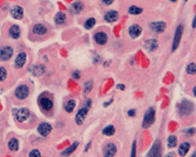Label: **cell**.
Listing matches in <instances>:
<instances>
[{
    "mask_svg": "<svg viewBox=\"0 0 196 157\" xmlns=\"http://www.w3.org/2000/svg\"><path fill=\"white\" fill-rule=\"evenodd\" d=\"M128 13L131 15H137V14H141L142 13V8L141 7H137V6H131L128 8Z\"/></svg>",
    "mask_w": 196,
    "mask_h": 157,
    "instance_id": "24",
    "label": "cell"
},
{
    "mask_svg": "<svg viewBox=\"0 0 196 157\" xmlns=\"http://www.w3.org/2000/svg\"><path fill=\"white\" fill-rule=\"evenodd\" d=\"M193 27L195 28V17H194V20H193Z\"/></svg>",
    "mask_w": 196,
    "mask_h": 157,
    "instance_id": "40",
    "label": "cell"
},
{
    "mask_svg": "<svg viewBox=\"0 0 196 157\" xmlns=\"http://www.w3.org/2000/svg\"><path fill=\"white\" fill-rule=\"evenodd\" d=\"M78 144H79L78 142H74V143H73V145L68 147L66 150H64L61 155H62V156H68V155H70V154H72V153H73V151H74V150L78 148Z\"/></svg>",
    "mask_w": 196,
    "mask_h": 157,
    "instance_id": "23",
    "label": "cell"
},
{
    "mask_svg": "<svg viewBox=\"0 0 196 157\" xmlns=\"http://www.w3.org/2000/svg\"><path fill=\"white\" fill-rule=\"evenodd\" d=\"M28 116H30V110L26 109V108H23V109H20V110L18 111V114H17V120H18L19 122H24V121H26V120L28 119Z\"/></svg>",
    "mask_w": 196,
    "mask_h": 157,
    "instance_id": "15",
    "label": "cell"
},
{
    "mask_svg": "<svg viewBox=\"0 0 196 157\" xmlns=\"http://www.w3.org/2000/svg\"><path fill=\"white\" fill-rule=\"evenodd\" d=\"M12 55H13V48L11 46H5L0 49V60L7 61L12 58Z\"/></svg>",
    "mask_w": 196,
    "mask_h": 157,
    "instance_id": "3",
    "label": "cell"
},
{
    "mask_svg": "<svg viewBox=\"0 0 196 157\" xmlns=\"http://www.w3.org/2000/svg\"><path fill=\"white\" fill-rule=\"evenodd\" d=\"M146 47H147L148 51L154 52V51L158 48V41L154 40V39H150V40H148V41L146 42Z\"/></svg>",
    "mask_w": 196,
    "mask_h": 157,
    "instance_id": "20",
    "label": "cell"
},
{
    "mask_svg": "<svg viewBox=\"0 0 196 157\" xmlns=\"http://www.w3.org/2000/svg\"><path fill=\"white\" fill-rule=\"evenodd\" d=\"M87 113H88V107L86 106L85 108H81V109L79 110V113L76 114L75 121H76V123H78L79 126H81V124L83 123V121H85V119H86V115H87Z\"/></svg>",
    "mask_w": 196,
    "mask_h": 157,
    "instance_id": "7",
    "label": "cell"
},
{
    "mask_svg": "<svg viewBox=\"0 0 196 157\" xmlns=\"http://www.w3.org/2000/svg\"><path fill=\"white\" fill-rule=\"evenodd\" d=\"M131 157H135V142L133 143V148H131Z\"/></svg>",
    "mask_w": 196,
    "mask_h": 157,
    "instance_id": "35",
    "label": "cell"
},
{
    "mask_svg": "<svg viewBox=\"0 0 196 157\" xmlns=\"http://www.w3.org/2000/svg\"><path fill=\"white\" fill-rule=\"evenodd\" d=\"M166 27H167V25L164 21H155V22L150 24V28L155 33H163Z\"/></svg>",
    "mask_w": 196,
    "mask_h": 157,
    "instance_id": "8",
    "label": "cell"
},
{
    "mask_svg": "<svg viewBox=\"0 0 196 157\" xmlns=\"http://www.w3.org/2000/svg\"><path fill=\"white\" fill-rule=\"evenodd\" d=\"M196 72V64L194 62L190 63V64H188V67H187V73L188 74H190V75H194Z\"/></svg>",
    "mask_w": 196,
    "mask_h": 157,
    "instance_id": "30",
    "label": "cell"
},
{
    "mask_svg": "<svg viewBox=\"0 0 196 157\" xmlns=\"http://www.w3.org/2000/svg\"><path fill=\"white\" fill-rule=\"evenodd\" d=\"M8 34H9V36L12 39H19V36H20V28H19V26H17V25L11 26V28L8 31Z\"/></svg>",
    "mask_w": 196,
    "mask_h": 157,
    "instance_id": "17",
    "label": "cell"
},
{
    "mask_svg": "<svg viewBox=\"0 0 196 157\" xmlns=\"http://www.w3.org/2000/svg\"><path fill=\"white\" fill-rule=\"evenodd\" d=\"M82 9H83V4H82V2H80V1L74 2V4L70 6V12H72V13H74V14H79Z\"/></svg>",
    "mask_w": 196,
    "mask_h": 157,
    "instance_id": "18",
    "label": "cell"
},
{
    "mask_svg": "<svg viewBox=\"0 0 196 157\" xmlns=\"http://www.w3.org/2000/svg\"><path fill=\"white\" fill-rule=\"evenodd\" d=\"M94 40L98 45H106L107 41H108V35L105 33V32H97L95 35H94Z\"/></svg>",
    "mask_w": 196,
    "mask_h": 157,
    "instance_id": "5",
    "label": "cell"
},
{
    "mask_svg": "<svg viewBox=\"0 0 196 157\" xmlns=\"http://www.w3.org/2000/svg\"><path fill=\"white\" fill-rule=\"evenodd\" d=\"M30 157H41V154H40L39 150L34 149V150H32V151L30 153Z\"/></svg>",
    "mask_w": 196,
    "mask_h": 157,
    "instance_id": "32",
    "label": "cell"
},
{
    "mask_svg": "<svg viewBox=\"0 0 196 157\" xmlns=\"http://www.w3.org/2000/svg\"><path fill=\"white\" fill-rule=\"evenodd\" d=\"M118 88H120L121 90H123V89H125V86H123V85H118Z\"/></svg>",
    "mask_w": 196,
    "mask_h": 157,
    "instance_id": "39",
    "label": "cell"
},
{
    "mask_svg": "<svg viewBox=\"0 0 196 157\" xmlns=\"http://www.w3.org/2000/svg\"><path fill=\"white\" fill-rule=\"evenodd\" d=\"M8 148H9V150H12V151H17V150L19 149V142H18V140H17V138H12V140L8 142Z\"/></svg>",
    "mask_w": 196,
    "mask_h": 157,
    "instance_id": "22",
    "label": "cell"
},
{
    "mask_svg": "<svg viewBox=\"0 0 196 157\" xmlns=\"http://www.w3.org/2000/svg\"><path fill=\"white\" fill-rule=\"evenodd\" d=\"M54 21H55L57 25H62V24H65L66 14L65 13H58V14L55 15V18H54Z\"/></svg>",
    "mask_w": 196,
    "mask_h": 157,
    "instance_id": "21",
    "label": "cell"
},
{
    "mask_svg": "<svg viewBox=\"0 0 196 157\" xmlns=\"http://www.w3.org/2000/svg\"><path fill=\"white\" fill-rule=\"evenodd\" d=\"M166 157H176V156H175V154H174V153H169V154H168Z\"/></svg>",
    "mask_w": 196,
    "mask_h": 157,
    "instance_id": "38",
    "label": "cell"
},
{
    "mask_svg": "<svg viewBox=\"0 0 196 157\" xmlns=\"http://www.w3.org/2000/svg\"><path fill=\"white\" fill-rule=\"evenodd\" d=\"M92 86H93V82L88 81V82L86 83V86H85V93H88V92L92 89Z\"/></svg>",
    "mask_w": 196,
    "mask_h": 157,
    "instance_id": "33",
    "label": "cell"
},
{
    "mask_svg": "<svg viewBox=\"0 0 196 157\" xmlns=\"http://www.w3.org/2000/svg\"><path fill=\"white\" fill-rule=\"evenodd\" d=\"M38 131H39L40 135L47 136V135L52 131V126H51L49 123H41V124L39 126V128H38Z\"/></svg>",
    "mask_w": 196,
    "mask_h": 157,
    "instance_id": "14",
    "label": "cell"
},
{
    "mask_svg": "<svg viewBox=\"0 0 196 157\" xmlns=\"http://www.w3.org/2000/svg\"><path fill=\"white\" fill-rule=\"evenodd\" d=\"M11 15H12V18H14L15 20L23 19V17H24V9H23L20 6H14V7L11 9Z\"/></svg>",
    "mask_w": 196,
    "mask_h": 157,
    "instance_id": "11",
    "label": "cell"
},
{
    "mask_svg": "<svg viewBox=\"0 0 196 157\" xmlns=\"http://www.w3.org/2000/svg\"><path fill=\"white\" fill-rule=\"evenodd\" d=\"M102 132H103V135H106V136H112V135L115 134V128L113 126H108L102 130Z\"/></svg>",
    "mask_w": 196,
    "mask_h": 157,
    "instance_id": "26",
    "label": "cell"
},
{
    "mask_svg": "<svg viewBox=\"0 0 196 157\" xmlns=\"http://www.w3.org/2000/svg\"><path fill=\"white\" fill-rule=\"evenodd\" d=\"M73 77H74L75 80H79V73H78V72H75V73H73Z\"/></svg>",
    "mask_w": 196,
    "mask_h": 157,
    "instance_id": "36",
    "label": "cell"
},
{
    "mask_svg": "<svg viewBox=\"0 0 196 157\" xmlns=\"http://www.w3.org/2000/svg\"><path fill=\"white\" fill-rule=\"evenodd\" d=\"M182 32H183V26H182V25H180V26L176 28L175 35H174V41H173V47H171V49H173V51H175V49L179 47V43H180L181 36H182Z\"/></svg>",
    "mask_w": 196,
    "mask_h": 157,
    "instance_id": "4",
    "label": "cell"
},
{
    "mask_svg": "<svg viewBox=\"0 0 196 157\" xmlns=\"http://www.w3.org/2000/svg\"><path fill=\"white\" fill-rule=\"evenodd\" d=\"M102 2H103V5L109 6V5H112V4L114 2V0H102Z\"/></svg>",
    "mask_w": 196,
    "mask_h": 157,
    "instance_id": "34",
    "label": "cell"
},
{
    "mask_svg": "<svg viewBox=\"0 0 196 157\" xmlns=\"http://www.w3.org/2000/svg\"><path fill=\"white\" fill-rule=\"evenodd\" d=\"M30 94V88L26 85H21L15 89V96L19 100H25Z\"/></svg>",
    "mask_w": 196,
    "mask_h": 157,
    "instance_id": "2",
    "label": "cell"
},
{
    "mask_svg": "<svg viewBox=\"0 0 196 157\" xmlns=\"http://www.w3.org/2000/svg\"><path fill=\"white\" fill-rule=\"evenodd\" d=\"M170 1H171V2H175V1H176V0H170Z\"/></svg>",
    "mask_w": 196,
    "mask_h": 157,
    "instance_id": "41",
    "label": "cell"
},
{
    "mask_svg": "<svg viewBox=\"0 0 196 157\" xmlns=\"http://www.w3.org/2000/svg\"><path fill=\"white\" fill-rule=\"evenodd\" d=\"M44 72H45V68H44L42 66H35V67H34V70H33V74L36 75V76H39V75H41Z\"/></svg>",
    "mask_w": 196,
    "mask_h": 157,
    "instance_id": "29",
    "label": "cell"
},
{
    "mask_svg": "<svg viewBox=\"0 0 196 157\" xmlns=\"http://www.w3.org/2000/svg\"><path fill=\"white\" fill-rule=\"evenodd\" d=\"M26 59H27V55H26V53H20L17 58H15V67L17 68H21V67H24L25 66V63H26Z\"/></svg>",
    "mask_w": 196,
    "mask_h": 157,
    "instance_id": "16",
    "label": "cell"
},
{
    "mask_svg": "<svg viewBox=\"0 0 196 157\" xmlns=\"http://www.w3.org/2000/svg\"><path fill=\"white\" fill-rule=\"evenodd\" d=\"M128 115H129V116H134V115H135V110H134V109H133V110H129V111H128Z\"/></svg>",
    "mask_w": 196,
    "mask_h": 157,
    "instance_id": "37",
    "label": "cell"
},
{
    "mask_svg": "<svg viewBox=\"0 0 196 157\" xmlns=\"http://www.w3.org/2000/svg\"><path fill=\"white\" fill-rule=\"evenodd\" d=\"M95 22H97V20H95L94 18H89V19L86 20V22H85V27H86L87 30H91V28H93V27L95 26Z\"/></svg>",
    "mask_w": 196,
    "mask_h": 157,
    "instance_id": "27",
    "label": "cell"
},
{
    "mask_svg": "<svg viewBox=\"0 0 196 157\" xmlns=\"http://www.w3.org/2000/svg\"><path fill=\"white\" fill-rule=\"evenodd\" d=\"M116 154V147L113 143H108L103 148V156L105 157H113Z\"/></svg>",
    "mask_w": 196,
    "mask_h": 157,
    "instance_id": "6",
    "label": "cell"
},
{
    "mask_svg": "<svg viewBox=\"0 0 196 157\" xmlns=\"http://www.w3.org/2000/svg\"><path fill=\"white\" fill-rule=\"evenodd\" d=\"M128 33H129L131 39H136V38H139V36L141 35V33H142V27H141L140 25H133V26H131V27L128 28Z\"/></svg>",
    "mask_w": 196,
    "mask_h": 157,
    "instance_id": "9",
    "label": "cell"
},
{
    "mask_svg": "<svg viewBox=\"0 0 196 157\" xmlns=\"http://www.w3.org/2000/svg\"><path fill=\"white\" fill-rule=\"evenodd\" d=\"M189 149H190V144L189 143H182L181 145H180V148H179V154L181 155V156H186L187 154H188V151H189Z\"/></svg>",
    "mask_w": 196,
    "mask_h": 157,
    "instance_id": "19",
    "label": "cell"
},
{
    "mask_svg": "<svg viewBox=\"0 0 196 157\" xmlns=\"http://www.w3.org/2000/svg\"><path fill=\"white\" fill-rule=\"evenodd\" d=\"M176 142H177L176 136L171 135V136L168 137V147H169V148H174V147L176 145Z\"/></svg>",
    "mask_w": 196,
    "mask_h": 157,
    "instance_id": "28",
    "label": "cell"
},
{
    "mask_svg": "<svg viewBox=\"0 0 196 157\" xmlns=\"http://www.w3.org/2000/svg\"><path fill=\"white\" fill-rule=\"evenodd\" d=\"M155 121V111L153 108H149L146 114H144V119H143V128H148L150 127Z\"/></svg>",
    "mask_w": 196,
    "mask_h": 157,
    "instance_id": "1",
    "label": "cell"
},
{
    "mask_svg": "<svg viewBox=\"0 0 196 157\" xmlns=\"http://www.w3.org/2000/svg\"><path fill=\"white\" fill-rule=\"evenodd\" d=\"M32 31L34 34H36V35H45V34H47V27L45 26V25H42V24H36V25H34L32 28Z\"/></svg>",
    "mask_w": 196,
    "mask_h": 157,
    "instance_id": "12",
    "label": "cell"
},
{
    "mask_svg": "<svg viewBox=\"0 0 196 157\" xmlns=\"http://www.w3.org/2000/svg\"><path fill=\"white\" fill-rule=\"evenodd\" d=\"M6 77H7V72H6V69L2 68V67H0V82L5 81Z\"/></svg>",
    "mask_w": 196,
    "mask_h": 157,
    "instance_id": "31",
    "label": "cell"
},
{
    "mask_svg": "<svg viewBox=\"0 0 196 157\" xmlns=\"http://www.w3.org/2000/svg\"><path fill=\"white\" fill-rule=\"evenodd\" d=\"M74 108H75V101H74V100H69L65 106L66 111H67V113H72V111L74 110Z\"/></svg>",
    "mask_w": 196,
    "mask_h": 157,
    "instance_id": "25",
    "label": "cell"
},
{
    "mask_svg": "<svg viewBox=\"0 0 196 157\" xmlns=\"http://www.w3.org/2000/svg\"><path fill=\"white\" fill-rule=\"evenodd\" d=\"M39 103H40V107H41L44 110H46V111H48V110H51V109L53 108V102H52V100H49V98H47V97H41V98L39 100Z\"/></svg>",
    "mask_w": 196,
    "mask_h": 157,
    "instance_id": "10",
    "label": "cell"
},
{
    "mask_svg": "<svg viewBox=\"0 0 196 157\" xmlns=\"http://www.w3.org/2000/svg\"><path fill=\"white\" fill-rule=\"evenodd\" d=\"M119 19V13L116 11H108L105 14V20L107 22H115Z\"/></svg>",
    "mask_w": 196,
    "mask_h": 157,
    "instance_id": "13",
    "label": "cell"
}]
</instances>
